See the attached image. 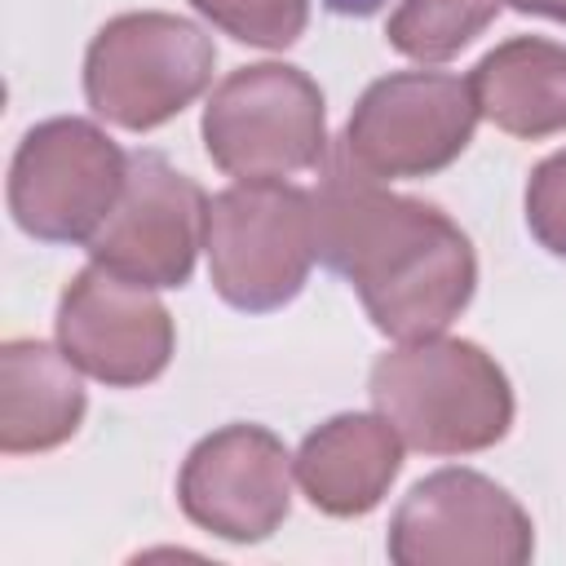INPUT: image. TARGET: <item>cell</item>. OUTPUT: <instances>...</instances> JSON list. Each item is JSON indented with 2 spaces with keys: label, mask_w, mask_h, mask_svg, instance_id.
<instances>
[{
  "label": "cell",
  "mask_w": 566,
  "mask_h": 566,
  "mask_svg": "<svg viewBox=\"0 0 566 566\" xmlns=\"http://www.w3.org/2000/svg\"><path fill=\"white\" fill-rule=\"evenodd\" d=\"M318 261L358 292L367 318L394 340L447 332L478 287L469 234L438 208L385 190V181L332 150L314 190Z\"/></svg>",
  "instance_id": "cell-1"
},
{
  "label": "cell",
  "mask_w": 566,
  "mask_h": 566,
  "mask_svg": "<svg viewBox=\"0 0 566 566\" xmlns=\"http://www.w3.org/2000/svg\"><path fill=\"white\" fill-rule=\"evenodd\" d=\"M371 402L398 438L424 455H473L513 424L504 367L473 340L420 336L371 363Z\"/></svg>",
  "instance_id": "cell-2"
},
{
  "label": "cell",
  "mask_w": 566,
  "mask_h": 566,
  "mask_svg": "<svg viewBox=\"0 0 566 566\" xmlns=\"http://www.w3.org/2000/svg\"><path fill=\"white\" fill-rule=\"evenodd\" d=\"M208 274L226 305L265 314L287 305L318 256L314 195L261 177L234 181L208 199Z\"/></svg>",
  "instance_id": "cell-3"
},
{
  "label": "cell",
  "mask_w": 566,
  "mask_h": 566,
  "mask_svg": "<svg viewBox=\"0 0 566 566\" xmlns=\"http://www.w3.org/2000/svg\"><path fill=\"white\" fill-rule=\"evenodd\" d=\"M217 44L190 18L137 9L111 18L84 53V97L115 128L150 133L181 115L208 84Z\"/></svg>",
  "instance_id": "cell-4"
},
{
  "label": "cell",
  "mask_w": 566,
  "mask_h": 566,
  "mask_svg": "<svg viewBox=\"0 0 566 566\" xmlns=\"http://www.w3.org/2000/svg\"><path fill=\"white\" fill-rule=\"evenodd\" d=\"M208 159L239 177H296L327 159L323 88L287 62H252L230 71L203 106Z\"/></svg>",
  "instance_id": "cell-5"
},
{
  "label": "cell",
  "mask_w": 566,
  "mask_h": 566,
  "mask_svg": "<svg viewBox=\"0 0 566 566\" xmlns=\"http://www.w3.org/2000/svg\"><path fill=\"white\" fill-rule=\"evenodd\" d=\"M128 177V155L80 115H57L13 150L9 212L22 234L40 243H88L111 217Z\"/></svg>",
  "instance_id": "cell-6"
},
{
  "label": "cell",
  "mask_w": 566,
  "mask_h": 566,
  "mask_svg": "<svg viewBox=\"0 0 566 566\" xmlns=\"http://www.w3.org/2000/svg\"><path fill=\"white\" fill-rule=\"evenodd\" d=\"M473 128L478 102L469 75L389 71L363 88L336 150L376 181L433 177L464 155Z\"/></svg>",
  "instance_id": "cell-7"
},
{
  "label": "cell",
  "mask_w": 566,
  "mask_h": 566,
  "mask_svg": "<svg viewBox=\"0 0 566 566\" xmlns=\"http://www.w3.org/2000/svg\"><path fill=\"white\" fill-rule=\"evenodd\" d=\"M531 553V513L478 469L420 478L389 517V557L398 566H522Z\"/></svg>",
  "instance_id": "cell-8"
},
{
  "label": "cell",
  "mask_w": 566,
  "mask_h": 566,
  "mask_svg": "<svg viewBox=\"0 0 566 566\" xmlns=\"http://www.w3.org/2000/svg\"><path fill=\"white\" fill-rule=\"evenodd\" d=\"M203 230L208 195L199 190V181L168 164L159 150H133L124 190L84 248L97 265L133 283L181 287L195 274Z\"/></svg>",
  "instance_id": "cell-9"
},
{
  "label": "cell",
  "mask_w": 566,
  "mask_h": 566,
  "mask_svg": "<svg viewBox=\"0 0 566 566\" xmlns=\"http://www.w3.org/2000/svg\"><path fill=\"white\" fill-rule=\"evenodd\" d=\"M177 500L199 531L230 544H261L292 509V455L265 424H226L190 447Z\"/></svg>",
  "instance_id": "cell-10"
},
{
  "label": "cell",
  "mask_w": 566,
  "mask_h": 566,
  "mask_svg": "<svg viewBox=\"0 0 566 566\" xmlns=\"http://www.w3.org/2000/svg\"><path fill=\"white\" fill-rule=\"evenodd\" d=\"M172 340V314L146 283L93 261L62 287L57 345L84 376L111 389H137L164 376Z\"/></svg>",
  "instance_id": "cell-11"
},
{
  "label": "cell",
  "mask_w": 566,
  "mask_h": 566,
  "mask_svg": "<svg viewBox=\"0 0 566 566\" xmlns=\"http://www.w3.org/2000/svg\"><path fill=\"white\" fill-rule=\"evenodd\" d=\"M402 447L407 442L380 411L376 416L345 411V416H332L327 424H318L301 442L292 473L318 513L363 517L385 500L389 482L398 478Z\"/></svg>",
  "instance_id": "cell-12"
},
{
  "label": "cell",
  "mask_w": 566,
  "mask_h": 566,
  "mask_svg": "<svg viewBox=\"0 0 566 566\" xmlns=\"http://www.w3.org/2000/svg\"><path fill=\"white\" fill-rule=\"evenodd\" d=\"M80 367L62 345L13 336L0 345V451L40 455L75 438L84 424Z\"/></svg>",
  "instance_id": "cell-13"
},
{
  "label": "cell",
  "mask_w": 566,
  "mask_h": 566,
  "mask_svg": "<svg viewBox=\"0 0 566 566\" xmlns=\"http://www.w3.org/2000/svg\"><path fill=\"white\" fill-rule=\"evenodd\" d=\"M469 88L478 115L509 137L539 142L566 133V44L513 35L469 71Z\"/></svg>",
  "instance_id": "cell-14"
},
{
  "label": "cell",
  "mask_w": 566,
  "mask_h": 566,
  "mask_svg": "<svg viewBox=\"0 0 566 566\" xmlns=\"http://www.w3.org/2000/svg\"><path fill=\"white\" fill-rule=\"evenodd\" d=\"M500 13V0H402L389 22L385 40L402 57L416 62H447L469 49Z\"/></svg>",
  "instance_id": "cell-15"
},
{
  "label": "cell",
  "mask_w": 566,
  "mask_h": 566,
  "mask_svg": "<svg viewBox=\"0 0 566 566\" xmlns=\"http://www.w3.org/2000/svg\"><path fill=\"white\" fill-rule=\"evenodd\" d=\"M217 31L256 49H287L310 22V0H190Z\"/></svg>",
  "instance_id": "cell-16"
},
{
  "label": "cell",
  "mask_w": 566,
  "mask_h": 566,
  "mask_svg": "<svg viewBox=\"0 0 566 566\" xmlns=\"http://www.w3.org/2000/svg\"><path fill=\"white\" fill-rule=\"evenodd\" d=\"M526 226L553 256H566V150L535 164L526 181Z\"/></svg>",
  "instance_id": "cell-17"
},
{
  "label": "cell",
  "mask_w": 566,
  "mask_h": 566,
  "mask_svg": "<svg viewBox=\"0 0 566 566\" xmlns=\"http://www.w3.org/2000/svg\"><path fill=\"white\" fill-rule=\"evenodd\" d=\"M517 13H539L553 22H566V0H509Z\"/></svg>",
  "instance_id": "cell-18"
}]
</instances>
